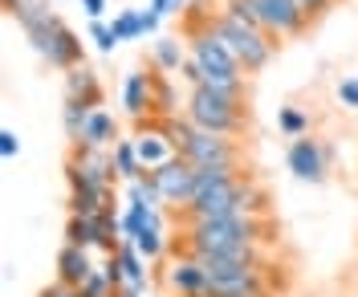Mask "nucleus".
<instances>
[{
    "instance_id": "9",
    "label": "nucleus",
    "mask_w": 358,
    "mask_h": 297,
    "mask_svg": "<svg viewBox=\"0 0 358 297\" xmlns=\"http://www.w3.org/2000/svg\"><path fill=\"white\" fill-rule=\"evenodd\" d=\"M183 41H187L192 61H200L203 73H241V78H248L245 69H241V61L228 53V45H224L212 29H203V33H187Z\"/></svg>"
},
{
    "instance_id": "2",
    "label": "nucleus",
    "mask_w": 358,
    "mask_h": 297,
    "mask_svg": "<svg viewBox=\"0 0 358 297\" xmlns=\"http://www.w3.org/2000/svg\"><path fill=\"white\" fill-rule=\"evenodd\" d=\"M17 24H21V33L29 37V45L37 49L53 69L69 73V69L86 66V45H82V37H78L45 0L33 4V8H24L21 17H17Z\"/></svg>"
},
{
    "instance_id": "12",
    "label": "nucleus",
    "mask_w": 358,
    "mask_h": 297,
    "mask_svg": "<svg viewBox=\"0 0 358 297\" xmlns=\"http://www.w3.org/2000/svg\"><path fill=\"white\" fill-rule=\"evenodd\" d=\"M167 289L176 297H212V277L192 252H176V261L167 265Z\"/></svg>"
},
{
    "instance_id": "1",
    "label": "nucleus",
    "mask_w": 358,
    "mask_h": 297,
    "mask_svg": "<svg viewBox=\"0 0 358 297\" xmlns=\"http://www.w3.org/2000/svg\"><path fill=\"white\" fill-rule=\"evenodd\" d=\"M273 240H277V224L268 216H236V220H192V224H179V236L171 249L224 252V249H241V245L265 249Z\"/></svg>"
},
{
    "instance_id": "36",
    "label": "nucleus",
    "mask_w": 358,
    "mask_h": 297,
    "mask_svg": "<svg viewBox=\"0 0 358 297\" xmlns=\"http://www.w3.org/2000/svg\"><path fill=\"white\" fill-rule=\"evenodd\" d=\"M82 8H86L90 21H102L106 17V0H82Z\"/></svg>"
},
{
    "instance_id": "29",
    "label": "nucleus",
    "mask_w": 358,
    "mask_h": 297,
    "mask_svg": "<svg viewBox=\"0 0 358 297\" xmlns=\"http://www.w3.org/2000/svg\"><path fill=\"white\" fill-rule=\"evenodd\" d=\"M334 94H338V102H342L346 110H358V78H342Z\"/></svg>"
},
{
    "instance_id": "17",
    "label": "nucleus",
    "mask_w": 358,
    "mask_h": 297,
    "mask_svg": "<svg viewBox=\"0 0 358 297\" xmlns=\"http://www.w3.org/2000/svg\"><path fill=\"white\" fill-rule=\"evenodd\" d=\"M118 118L110 110H94L86 122V131H82V143H73V147H94V151H114V143H118Z\"/></svg>"
},
{
    "instance_id": "20",
    "label": "nucleus",
    "mask_w": 358,
    "mask_h": 297,
    "mask_svg": "<svg viewBox=\"0 0 358 297\" xmlns=\"http://www.w3.org/2000/svg\"><path fill=\"white\" fill-rule=\"evenodd\" d=\"M66 245L98 249V220H94V216H69L66 220Z\"/></svg>"
},
{
    "instance_id": "15",
    "label": "nucleus",
    "mask_w": 358,
    "mask_h": 297,
    "mask_svg": "<svg viewBox=\"0 0 358 297\" xmlns=\"http://www.w3.org/2000/svg\"><path fill=\"white\" fill-rule=\"evenodd\" d=\"M69 163L86 175L90 183H98V187H114L118 180V171H114V151H94V147H73V155Z\"/></svg>"
},
{
    "instance_id": "22",
    "label": "nucleus",
    "mask_w": 358,
    "mask_h": 297,
    "mask_svg": "<svg viewBox=\"0 0 358 297\" xmlns=\"http://www.w3.org/2000/svg\"><path fill=\"white\" fill-rule=\"evenodd\" d=\"M114 37H118V45L122 41H138L143 37V8H122V13H114Z\"/></svg>"
},
{
    "instance_id": "25",
    "label": "nucleus",
    "mask_w": 358,
    "mask_h": 297,
    "mask_svg": "<svg viewBox=\"0 0 358 297\" xmlns=\"http://www.w3.org/2000/svg\"><path fill=\"white\" fill-rule=\"evenodd\" d=\"M277 126H281V135H285V138H301V135H310V118L301 115L297 106H285V110L277 115Z\"/></svg>"
},
{
    "instance_id": "28",
    "label": "nucleus",
    "mask_w": 358,
    "mask_h": 297,
    "mask_svg": "<svg viewBox=\"0 0 358 297\" xmlns=\"http://www.w3.org/2000/svg\"><path fill=\"white\" fill-rule=\"evenodd\" d=\"M82 297H118V294H114V285L106 281V273L98 269V273L90 277L86 285H82Z\"/></svg>"
},
{
    "instance_id": "30",
    "label": "nucleus",
    "mask_w": 358,
    "mask_h": 297,
    "mask_svg": "<svg viewBox=\"0 0 358 297\" xmlns=\"http://www.w3.org/2000/svg\"><path fill=\"white\" fill-rule=\"evenodd\" d=\"M151 8H155L159 17H171V13H179V17H183V13L192 8V0H151Z\"/></svg>"
},
{
    "instance_id": "8",
    "label": "nucleus",
    "mask_w": 358,
    "mask_h": 297,
    "mask_svg": "<svg viewBox=\"0 0 358 297\" xmlns=\"http://www.w3.org/2000/svg\"><path fill=\"white\" fill-rule=\"evenodd\" d=\"M330 159H334V151H330L326 143L310 138V135L293 138L289 151H285V163H289V171L301 183H322L326 180V171H330Z\"/></svg>"
},
{
    "instance_id": "31",
    "label": "nucleus",
    "mask_w": 358,
    "mask_h": 297,
    "mask_svg": "<svg viewBox=\"0 0 358 297\" xmlns=\"http://www.w3.org/2000/svg\"><path fill=\"white\" fill-rule=\"evenodd\" d=\"M297 4H301V13H306L310 21H317V17H326V13L334 8L338 0H297Z\"/></svg>"
},
{
    "instance_id": "18",
    "label": "nucleus",
    "mask_w": 358,
    "mask_h": 297,
    "mask_svg": "<svg viewBox=\"0 0 358 297\" xmlns=\"http://www.w3.org/2000/svg\"><path fill=\"white\" fill-rule=\"evenodd\" d=\"M187 57H192V53L183 49L179 37H155V45H151V66H155L159 73H179Z\"/></svg>"
},
{
    "instance_id": "16",
    "label": "nucleus",
    "mask_w": 358,
    "mask_h": 297,
    "mask_svg": "<svg viewBox=\"0 0 358 297\" xmlns=\"http://www.w3.org/2000/svg\"><path fill=\"white\" fill-rule=\"evenodd\" d=\"M94 273H98V265H94L90 249H78V245H62V249H57V281H62V285L82 289Z\"/></svg>"
},
{
    "instance_id": "32",
    "label": "nucleus",
    "mask_w": 358,
    "mask_h": 297,
    "mask_svg": "<svg viewBox=\"0 0 358 297\" xmlns=\"http://www.w3.org/2000/svg\"><path fill=\"white\" fill-rule=\"evenodd\" d=\"M0 155H4V159H17V155H21V138H17V131H0Z\"/></svg>"
},
{
    "instance_id": "26",
    "label": "nucleus",
    "mask_w": 358,
    "mask_h": 297,
    "mask_svg": "<svg viewBox=\"0 0 358 297\" xmlns=\"http://www.w3.org/2000/svg\"><path fill=\"white\" fill-rule=\"evenodd\" d=\"M90 41H94V49H98V53H114L118 37H114L110 21H90Z\"/></svg>"
},
{
    "instance_id": "27",
    "label": "nucleus",
    "mask_w": 358,
    "mask_h": 297,
    "mask_svg": "<svg viewBox=\"0 0 358 297\" xmlns=\"http://www.w3.org/2000/svg\"><path fill=\"white\" fill-rule=\"evenodd\" d=\"M98 269L106 273V281L114 285V294L127 285V273H122V261H118V252H114V256H102V265H98Z\"/></svg>"
},
{
    "instance_id": "34",
    "label": "nucleus",
    "mask_w": 358,
    "mask_h": 297,
    "mask_svg": "<svg viewBox=\"0 0 358 297\" xmlns=\"http://www.w3.org/2000/svg\"><path fill=\"white\" fill-rule=\"evenodd\" d=\"M37 297H82V289H73V285H62V281L53 277V285H45Z\"/></svg>"
},
{
    "instance_id": "14",
    "label": "nucleus",
    "mask_w": 358,
    "mask_h": 297,
    "mask_svg": "<svg viewBox=\"0 0 358 297\" xmlns=\"http://www.w3.org/2000/svg\"><path fill=\"white\" fill-rule=\"evenodd\" d=\"M151 102H155V73H143V69L127 73V82H122V110L134 122H143V118H151Z\"/></svg>"
},
{
    "instance_id": "6",
    "label": "nucleus",
    "mask_w": 358,
    "mask_h": 297,
    "mask_svg": "<svg viewBox=\"0 0 358 297\" xmlns=\"http://www.w3.org/2000/svg\"><path fill=\"white\" fill-rule=\"evenodd\" d=\"M252 4V13H257V21L265 29L268 37H301L306 29H310V17L301 13V4L297 0H248Z\"/></svg>"
},
{
    "instance_id": "35",
    "label": "nucleus",
    "mask_w": 358,
    "mask_h": 297,
    "mask_svg": "<svg viewBox=\"0 0 358 297\" xmlns=\"http://www.w3.org/2000/svg\"><path fill=\"white\" fill-rule=\"evenodd\" d=\"M159 21H163V17H159L155 8L147 4V8H143V37H155V33H159Z\"/></svg>"
},
{
    "instance_id": "33",
    "label": "nucleus",
    "mask_w": 358,
    "mask_h": 297,
    "mask_svg": "<svg viewBox=\"0 0 358 297\" xmlns=\"http://www.w3.org/2000/svg\"><path fill=\"white\" fill-rule=\"evenodd\" d=\"M179 78L187 82V90H196V86L203 82V69H200V61H192V57H187V61H183V69H179Z\"/></svg>"
},
{
    "instance_id": "38",
    "label": "nucleus",
    "mask_w": 358,
    "mask_h": 297,
    "mask_svg": "<svg viewBox=\"0 0 358 297\" xmlns=\"http://www.w3.org/2000/svg\"><path fill=\"white\" fill-rule=\"evenodd\" d=\"M355 297H358V289H355Z\"/></svg>"
},
{
    "instance_id": "24",
    "label": "nucleus",
    "mask_w": 358,
    "mask_h": 297,
    "mask_svg": "<svg viewBox=\"0 0 358 297\" xmlns=\"http://www.w3.org/2000/svg\"><path fill=\"white\" fill-rule=\"evenodd\" d=\"M90 115L94 110H86V106H62V126H66L69 143H82V131H86Z\"/></svg>"
},
{
    "instance_id": "7",
    "label": "nucleus",
    "mask_w": 358,
    "mask_h": 297,
    "mask_svg": "<svg viewBox=\"0 0 358 297\" xmlns=\"http://www.w3.org/2000/svg\"><path fill=\"white\" fill-rule=\"evenodd\" d=\"M159 183V196H163V208H176V212H183V208L196 200V167L183 159V155H176L171 163H163L159 171H151Z\"/></svg>"
},
{
    "instance_id": "10",
    "label": "nucleus",
    "mask_w": 358,
    "mask_h": 297,
    "mask_svg": "<svg viewBox=\"0 0 358 297\" xmlns=\"http://www.w3.org/2000/svg\"><path fill=\"white\" fill-rule=\"evenodd\" d=\"M66 183H69V216H98V212L114 208V187L90 183L69 159H66Z\"/></svg>"
},
{
    "instance_id": "5",
    "label": "nucleus",
    "mask_w": 358,
    "mask_h": 297,
    "mask_svg": "<svg viewBox=\"0 0 358 297\" xmlns=\"http://www.w3.org/2000/svg\"><path fill=\"white\" fill-rule=\"evenodd\" d=\"M183 115L192 118L200 131H212V135L241 138L248 131V106H245V98L203 90V86H200V90H187V98H183Z\"/></svg>"
},
{
    "instance_id": "11",
    "label": "nucleus",
    "mask_w": 358,
    "mask_h": 297,
    "mask_svg": "<svg viewBox=\"0 0 358 297\" xmlns=\"http://www.w3.org/2000/svg\"><path fill=\"white\" fill-rule=\"evenodd\" d=\"M134 151H138V159H143V171H159L163 163H171L179 155L176 143L167 138V131H163V122L159 118H143L138 122V131H134Z\"/></svg>"
},
{
    "instance_id": "19",
    "label": "nucleus",
    "mask_w": 358,
    "mask_h": 297,
    "mask_svg": "<svg viewBox=\"0 0 358 297\" xmlns=\"http://www.w3.org/2000/svg\"><path fill=\"white\" fill-rule=\"evenodd\" d=\"M114 171H118L122 183H134L143 175V159H138V151H134V138H118V143H114Z\"/></svg>"
},
{
    "instance_id": "37",
    "label": "nucleus",
    "mask_w": 358,
    "mask_h": 297,
    "mask_svg": "<svg viewBox=\"0 0 358 297\" xmlns=\"http://www.w3.org/2000/svg\"><path fill=\"white\" fill-rule=\"evenodd\" d=\"M33 4H41V0H4V13L8 17H21L24 8H33Z\"/></svg>"
},
{
    "instance_id": "3",
    "label": "nucleus",
    "mask_w": 358,
    "mask_h": 297,
    "mask_svg": "<svg viewBox=\"0 0 358 297\" xmlns=\"http://www.w3.org/2000/svg\"><path fill=\"white\" fill-rule=\"evenodd\" d=\"M236 216H268V191L252 175H241L236 183H228L220 191L196 196L183 212H176L179 224H192V220H236Z\"/></svg>"
},
{
    "instance_id": "23",
    "label": "nucleus",
    "mask_w": 358,
    "mask_h": 297,
    "mask_svg": "<svg viewBox=\"0 0 358 297\" xmlns=\"http://www.w3.org/2000/svg\"><path fill=\"white\" fill-rule=\"evenodd\" d=\"M134 249L143 252L147 261H159L171 245H167V232H163V229H143L138 236H134Z\"/></svg>"
},
{
    "instance_id": "13",
    "label": "nucleus",
    "mask_w": 358,
    "mask_h": 297,
    "mask_svg": "<svg viewBox=\"0 0 358 297\" xmlns=\"http://www.w3.org/2000/svg\"><path fill=\"white\" fill-rule=\"evenodd\" d=\"M106 102V86L90 66H78L66 73V106H86V110H102Z\"/></svg>"
},
{
    "instance_id": "4",
    "label": "nucleus",
    "mask_w": 358,
    "mask_h": 297,
    "mask_svg": "<svg viewBox=\"0 0 358 297\" xmlns=\"http://www.w3.org/2000/svg\"><path fill=\"white\" fill-rule=\"evenodd\" d=\"M208 29L228 45V53L241 61V69H245L248 78L261 73V69L273 61V53H277V37H268L265 29H257V24H245V21H236V17H228L220 4H216V13H212V24H208Z\"/></svg>"
},
{
    "instance_id": "21",
    "label": "nucleus",
    "mask_w": 358,
    "mask_h": 297,
    "mask_svg": "<svg viewBox=\"0 0 358 297\" xmlns=\"http://www.w3.org/2000/svg\"><path fill=\"white\" fill-rule=\"evenodd\" d=\"M118 261H122L127 285H147V256L134 249V240H122L118 245Z\"/></svg>"
}]
</instances>
